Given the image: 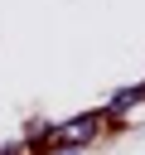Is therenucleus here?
Returning <instances> with one entry per match:
<instances>
[{"label": "nucleus", "mask_w": 145, "mask_h": 155, "mask_svg": "<svg viewBox=\"0 0 145 155\" xmlns=\"http://www.w3.org/2000/svg\"><path fill=\"white\" fill-rule=\"evenodd\" d=\"M0 155H39V145H29V140L19 136V140H10V145H0Z\"/></svg>", "instance_id": "2"}, {"label": "nucleus", "mask_w": 145, "mask_h": 155, "mask_svg": "<svg viewBox=\"0 0 145 155\" xmlns=\"http://www.w3.org/2000/svg\"><path fill=\"white\" fill-rule=\"evenodd\" d=\"M97 131H102V111H82V116H72V121L53 126L48 150H82V145L97 140Z\"/></svg>", "instance_id": "1"}]
</instances>
